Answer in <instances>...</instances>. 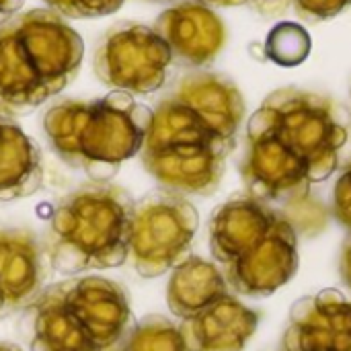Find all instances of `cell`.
<instances>
[{
  "instance_id": "cell-27",
  "label": "cell",
  "mask_w": 351,
  "mask_h": 351,
  "mask_svg": "<svg viewBox=\"0 0 351 351\" xmlns=\"http://www.w3.org/2000/svg\"><path fill=\"white\" fill-rule=\"evenodd\" d=\"M204 6H216V8H230V6H243L249 4V0H195Z\"/></svg>"
},
{
  "instance_id": "cell-5",
  "label": "cell",
  "mask_w": 351,
  "mask_h": 351,
  "mask_svg": "<svg viewBox=\"0 0 351 351\" xmlns=\"http://www.w3.org/2000/svg\"><path fill=\"white\" fill-rule=\"evenodd\" d=\"M251 117L306 165L313 185L327 181L339 167L348 144V119L333 99L294 86L278 88Z\"/></svg>"
},
{
  "instance_id": "cell-7",
  "label": "cell",
  "mask_w": 351,
  "mask_h": 351,
  "mask_svg": "<svg viewBox=\"0 0 351 351\" xmlns=\"http://www.w3.org/2000/svg\"><path fill=\"white\" fill-rule=\"evenodd\" d=\"M173 64L171 49L160 35L140 23H117L95 49L97 78L119 93L150 95L165 86Z\"/></svg>"
},
{
  "instance_id": "cell-26",
  "label": "cell",
  "mask_w": 351,
  "mask_h": 351,
  "mask_svg": "<svg viewBox=\"0 0 351 351\" xmlns=\"http://www.w3.org/2000/svg\"><path fill=\"white\" fill-rule=\"evenodd\" d=\"M25 0H0V19H10L14 12L21 10Z\"/></svg>"
},
{
  "instance_id": "cell-25",
  "label": "cell",
  "mask_w": 351,
  "mask_h": 351,
  "mask_svg": "<svg viewBox=\"0 0 351 351\" xmlns=\"http://www.w3.org/2000/svg\"><path fill=\"white\" fill-rule=\"evenodd\" d=\"M339 274L343 284L351 290V239L346 241L343 249H341V257H339Z\"/></svg>"
},
{
  "instance_id": "cell-1",
  "label": "cell",
  "mask_w": 351,
  "mask_h": 351,
  "mask_svg": "<svg viewBox=\"0 0 351 351\" xmlns=\"http://www.w3.org/2000/svg\"><path fill=\"white\" fill-rule=\"evenodd\" d=\"M210 249L237 294L263 298L298 269V234L288 218L255 197H234L212 214Z\"/></svg>"
},
{
  "instance_id": "cell-22",
  "label": "cell",
  "mask_w": 351,
  "mask_h": 351,
  "mask_svg": "<svg viewBox=\"0 0 351 351\" xmlns=\"http://www.w3.org/2000/svg\"><path fill=\"white\" fill-rule=\"evenodd\" d=\"M292 6L300 19L319 23L343 12L348 6H351V0H292Z\"/></svg>"
},
{
  "instance_id": "cell-18",
  "label": "cell",
  "mask_w": 351,
  "mask_h": 351,
  "mask_svg": "<svg viewBox=\"0 0 351 351\" xmlns=\"http://www.w3.org/2000/svg\"><path fill=\"white\" fill-rule=\"evenodd\" d=\"M226 294H230L228 284L216 263L202 257H187L171 274L167 304L177 319L187 321Z\"/></svg>"
},
{
  "instance_id": "cell-30",
  "label": "cell",
  "mask_w": 351,
  "mask_h": 351,
  "mask_svg": "<svg viewBox=\"0 0 351 351\" xmlns=\"http://www.w3.org/2000/svg\"><path fill=\"white\" fill-rule=\"evenodd\" d=\"M152 2H165V0H152Z\"/></svg>"
},
{
  "instance_id": "cell-13",
  "label": "cell",
  "mask_w": 351,
  "mask_h": 351,
  "mask_svg": "<svg viewBox=\"0 0 351 351\" xmlns=\"http://www.w3.org/2000/svg\"><path fill=\"white\" fill-rule=\"evenodd\" d=\"M169 95L199 117L220 140L237 144L247 105L243 93L230 78L218 72L193 70L181 76Z\"/></svg>"
},
{
  "instance_id": "cell-15",
  "label": "cell",
  "mask_w": 351,
  "mask_h": 351,
  "mask_svg": "<svg viewBox=\"0 0 351 351\" xmlns=\"http://www.w3.org/2000/svg\"><path fill=\"white\" fill-rule=\"evenodd\" d=\"M179 327L189 351H243L259 327V313L226 294Z\"/></svg>"
},
{
  "instance_id": "cell-6",
  "label": "cell",
  "mask_w": 351,
  "mask_h": 351,
  "mask_svg": "<svg viewBox=\"0 0 351 351\" xmlns=\"http://www.w3.org/2000/svg\"><path fill=\"white\" fill-rule=\"evenodd\" d=\"M197 228L199 214L189 199L167 189L152 191L134 204L128 259L146 280L165 276L189 257Z\"/></svg>"
},
{
  "instance_id": "cell-20",
  "label": "cell",
  "mask_w": 351,
  "mask_h": 351,
  "mask_svg": "<svg viewBox=\"0 0 351 351\" xmlns=\"http://www.w3.org/2000/svg\"><path fill=\"white\" fill-rule=\"evenodd\" d=\"M308 47H311V41H308L306 31L292 23H284L276 27L267 39L269 56L284 66L302 62L308 53Z\"/></svg>"
},
{
  "instance_id": "cell-2",
  "label": "cell",
  "mask_w": 351,
  "mask_h": 351,
  "mask_svg": "<svg viewBox=\"0 0 351 351\" xmlns=\"http://www.w3.org/2000/svg\"><path fill=\"white\" fill-rule=\"evenodd\" d=\"M84 58L82 37L49 8L0 25V113H27L62 93Z\"/></svg>"
},
{
  "instance_id": "cell-10",
  "label": "cell",
  "mask_w": 351,
  "mask_h": 351,
  "mask_svg": "<svg viewBox=\"0 0 351 351\" xmlns=\"http://www.w3.org/2000/svg\"><path fill=\"white\" fill-rule=\"evenodd\" d=\"M284 351H351V300L339 290L300 298L288 319Z\"/></svg>"
},
{
  "instance_id": "cell-17",
  "label": "cell",
  "mask_w": 351,
  "mask_h": 351,
  "mask_svg": "<svg viewBox=\"0 0 351 351\" xmlns=\"http://www.w3.org/2000/svg\"><path fill=\"white\" fill-rule=\"evenodd\" d=\"M43 181L37 144L6 113H0V202L33 195Z\"/></svg>"
},
{
  "instance_id": "cell-4",
  "label": "cell",
  "mask_w": 351,
  "mask_h": 351,
  "mask_svg": "<svg viewBox=\"0 0 351 351\" xmlns=\"http://www.w3.org/2000/svg\"><path fill=\"white\" fill-rule=\"evenodd\" d=\"M132 210L130 193L115 183L90 181L62 197L41 245L49 265L66 276L123 265Z\"/></svg>"
},
{
  "instance_id": "cell-29",
  "label": "cell",
  "mask_w": 351,
  "mask_h": 351,
  "mask_svg": "<svg viewBox=\"0 0 351 351\" xmlns=\"http://www.w3.org/2000/svg\"><path fill=\"white\" fill-rule=\"evenodd\" d=\"M0 317H6V311H4V304H2V298H0Z\"/></svg>"
},
{
  "instance_id": "cell-16",
  "label": "cell",
  "mask_w": 351,
  "mask_h": 351,
  "mask_svg": "<svg viewBox=\"0 0 351 351\" xmlns=\"http://www.w3.org/2000/svg\"><path fill=\"white\" fill-rule=\"evenodd\" d=\"M31 351H99L82 319L66 302L60 282L29 304Z\"/></svg>"
},
{
  "instance_id": "cell-28",
  "label": "cell",
  "mask_w": 351,
  "mask_h": 351,
  "mask_svg": "<svg viewBox=\"0 0 351 351\" xmlns=\"http://www.w3.org/2000/svg\"><path fill=\"white\" fill-rule=\"evenodd\" d=\"M0 351H21L16 346L12 343H0Z\"/></svg>"
},
{
  "instance_id": "cell-19",
  "label": "cell",
  "mask_w": 351,
  "mask_h": 351,
  "mask_svg": "<svg viewBox=\"0 0 351 351\" xmlns=\"http://www.w3.org/2000/svg\"><path fill=\"white\" fill-rule=\"evenodd\" d=\"M119 351H189V348L179 325L160 315H150L128 331Z\"/></svg>"
},
{
  "instance_id": "cell-12",
  "label": "cell",
  "mask_w": 351,
  "mask_h": 351,
  "mask_svg": "<svg viewBox=\"0 0 351 351\" xmlns=\"http://www.w3.org/2000/svg\"><path fill=\"white\" fill-rule=\"evenodd\" d=\"M152 29L171 49L173 62L195 70L212 64L226 43L224 21L195 0L162 10Z\"/></svg>"
},
{
  "instance_id": "cell-21",
  "label": "cell",
  "mask_w": 351,
  "mask_h": 351,
  "mask_svg": "<svg viewBox=\"0 0 351 351\" xmlns=\"http://www.w3.org/2000/svg\"><path fill=\"white\" fill-rule=\"evenodd\" d=\"M49 10L68 19H97L113 14L125 0H43Z\"/></svg>"
},
{
  "instance_id": "cell-14",
  "label": "cell",
  "mask_w": 351,
  "mask_h": 351,
  "mask_svg": "<svg viewBox=\"0 0 351 351\" xmlns=\"http://www.w3.org/2000/svg\"><path fill=\"white\" fill-rule=\"evenodd\" d=\"M43 247L21 228H0V298L6 315L29 306L43 290Z\"/></svg>"
},
{
  "instance_id": "cell-8",
  "label": "cell",
  "mask_w": 351,
  "mask_h": 351,
  "mask_svg": "<svg viewBox=\"0 0 351 351\" xmlns=\"http://www.w3.org/2000/svg\"><path fill=\"white\" fill-rule=\"evenodd\" d=\"M241 175L249 195L263 204L290 206L311 195L313 181L306 165L255 117L247 123V148Z\"/></svg>"
},
{
  "instance_id": "cell-3",
  "label": "cell",
  "mask_w": 351,
  "mask_h": 351,
  "mask_svg": "<svg viewBox=\"0 0 351 351\" xmlns=\"http://www.w3.org/2000/svg\"><path fill=\"white\" fill-rule=\"evenodd\" d=\"M152 109L113 90L95 101H60L43 115L51 150L90 181L109 183L119 167L140 154Z\"/></svg>"
},
{
  "instance_id": "cell-11",
  "label": "cell",
  "mask_w": 351,
  "mask_h": 351,
  "mask_svg": "<svg viewBox=\"0 0 351 351\" xmlns=\"http://www.w3.org/2000/svg\"><path fill=\"white\" fill-rule=\"evenodd\" d=\"M70 308L86 325L99 351L119 348L132 329V308L123 288L101 276H82L60 282Z\"/></svg>"
},
{
  "instance_id": "cell-9",
  "label": "cell",
  "mask_w": 351,
  "mask_h": 351,
  "mask_svg": "<svg viewBox=\"0 0 351 351\" xmlns=\"http://www.w3.org/2000/svg\"><path fill=\"white\" fill-rule=\"evenodd\" d=\"M230 152L232 146L226 144H173L142 148L140 158L162 189L179 195H210L224 177Z\"/></svg>"
},
{
  "instance_id": "cell-23",
  "label": "cell",
  "mask_w": 351,
  "mask_h": 351,
  "mask_svg": "<svg viewBox=\"0 0 351 351\" xmlns=\"http://www.w3.org/2000/svg\"><path fill=\"white\" fill-rule=\"evenodd\" d=\"M333 216L351 234V160L333 187Z\"/></svg>"
},
{
  "instance_id": "cell-24",
  "label": "cell",
  "mask_w": 351,
  "mask_h": 351,
  "mask_svg": "<svg viewBox=\"0 0 351 351\" xmlns=\"http://www.w3.org/2000/svg\"><path fill=\"white\" fill-rule=\"evenodd\" d=\"M249 4L261 16L271 19V16H282L288 10V6L292 4V0H249Z\"/></svg>"
}]
</instances>
